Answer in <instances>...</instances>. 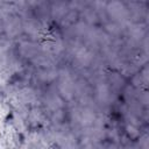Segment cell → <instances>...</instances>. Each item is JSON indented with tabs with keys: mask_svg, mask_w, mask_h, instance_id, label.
I'll return each mask as SVG.
<instances>
[{
	"mask_svg": "<svg viewBox=\"0 0 149 149\" xmlns=\"http://www.w3.org/2000/svg\"><path fill=\"white\" fill-rule=\"evenodd\" d=\"M106 14L109 21L116 22L125 28H127V26L130 23L127 5L122 0H107Z\"/></svg>",
	"mask_w": 149,
	"mask_h": 149,
	"instance_id": "6da1fadb",
	"label": "cell"
},
{
	"mask_svg": "<svg viewBox=\"0 0 149 149\" xmlns=\"http://www.w3.org/2000/svg\"><path fill=\"white\" fill-rule=\"evenodd\" d=\"M1 24V31L2 34L8 37L9 40H14L23 34L22 31V19L21 16L15 13L12 14L0 21Z\"/></svg>",
	"mask_w": 149,
	"mask_h": 149,
	"instance_id": "7a4b0ae2",
	"label": "cell"
},
{
	"mask_svg": "<svg viewBox=\"0 0 149 149\" xmlns=\"http://www.w3.org/2000/svg\"><path fill=\"white\" fill-rule=\"evenodd\" d=\"M16 54L21 59H26V61H30L31 58H34L41 50V43L40 41H35V40H30V38H23L21 40L16 48Z\"/></svg>",
	"mask_w": 149,
	"mask_h": 149,
	"instance_id": "3957f363",
	"label": "cell"
},
{
	"mask_svg": "<svg viewBox=\"0 0 149 149\" xmlns=\"http://www.w3.org/2000/svg\"><path fill=\"white\" fill-rule=\"evenodd\" d=\"M106 83L108 84V86L111 87L112 92L119 94L121 93L122 88L126 86L127 81H126V77L118 70H111L107 71L106 74Z\"/></svg>",
	"mask_w": 149,
	"mask_h": 149,
	"instance_id": "277c9868",
	"label": "cell"
},
{
	"mask_svg": "<svg viewBox=\"0 0 149 149\" xmlns=\"http://www.w3.org/2000/svg\"><path fill=\"white\" fill-rule=\"evenodd\" d=\"M50 2V15L52 22L58 24L64 14L71 8L69 0H49Z\"/></svg>",
	"mask_w": 149,
	"mask_h": 149,
	"instance_id": "5b68a950",
	"label": "cell"
},
{
	"mask_svg": "<svg viewBox=\"0 0 149 149\" xmlns=\"http://www.w3.org/2000/svg\"><path fill=\"white\" fill-rule=\"evenodd\" d=\"M79 20L84 21L88 26H97L98 23H100V20H99L97 12L91 6L84 7L79 10Z\"/></svg>",
	"mask_w": 149,
	"mask_h": 149,
	"instance_id": "8992f818",
	"label": "cell"
},
{
	"mask_svg": "<svg viewBox=\"0 0 149 149\" xmlns=\"http://www.w3.org/2000/svg\"><path fill=\"white\" fill-rule=\"evenodd\" d=\"M78 20H79V10H77L74 8H70L64 14V16L61 19V21L58 22V26H59V28L64 29V28L73 26Z\"/></svg>",
	"mask_w": 149,
	"mask_h": 149,
	"instance_id": "52a82bcc",
	"label": "cell"
},
{
	"mask_svg": "<svg viewBox=\"0 0 149 149\" xmlns=\"http://www.w3.org/2000/svg\"><path fill=\"white\" fill-rule=\"evenodd\" d=\"M125 133H126V135L128 136V139L129 140H137L139 139V136L141 135V127H139V126H136V125H133V123H129V122H126V125H125Z\"/></svg>",
	"mask_w": 149,
	"mask_h": 149,
	"instance_id": "ba28073f",
	"label": "cell"
}]
</instances>
